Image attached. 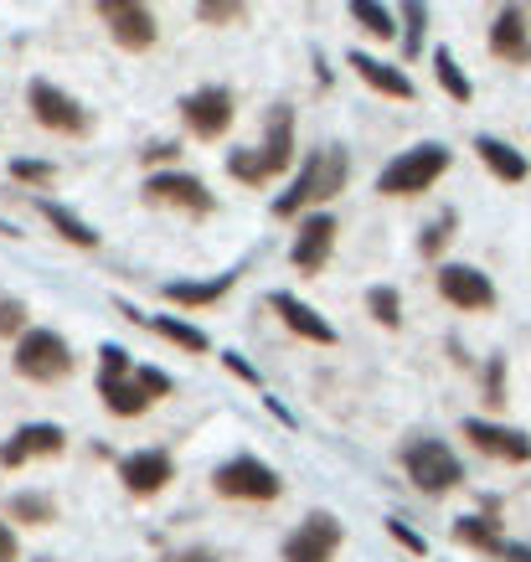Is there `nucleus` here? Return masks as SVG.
<instances>
[{
  "label": "nucleus",
  "mask_w": 531,
  "mask_h": 562,
  "mask_svg": "<svg viewBox=\"0 0 531 562\" xmlns=\"http://www.w3.org/2000/svg\"><path fill=\"white\" fill-rule=\"evenodd\" d=\"M341 521L330 512H309L300 527L290 531V542H284V562H330L336 558V547H341Z\"/></svg>",
  "instance_id": "nucleus-10"
},
{
  "label": "nucleus",
  "mask_w": 531,
  "mask_h": 562,
  "mask_svg": "<svg viewBox=\"0 0 531 562\" xmlns=\"http://www.w3.org/2000/svg\"><path fill=\"white\" fill-rule=\"evenodd\" d=\"M449 227H454V212H444V217H439V222H433V227H429V238H423V254H439V248H444V243H449Z\"/></svg>",
  "instance_id": "nucleus-37"
},
{
  "label": "nucleus",
  "mask_w": 531,
  "mask_h": 562,
  "mask_svg": "<svg viewBox=\"0 0 531 562\" xmlns=\"http://www.w3.org/2000/svg\"><path fill=\"white\" fill-rule=\"evenodd\" d=\"M496 558H500V562H531V547H521V542H506V547H500V552H496Z\"/></svg>",
  "instance_id": "nucleus-41"
},
{
  "label": "nucleus",
  "mask_w": 531,
  "mask_h": 562,
  "mask_svg": "<svg viewBox=\"0 0 531 562\" xmlns=\"http://www.w3.org/2000/svg\"><path fill=\"white\" fill-rule=\"evenodd\" d=\"M11 176H16V181H32V187H52V181H57V166H52V160H11Z\"/></svg>",
  "instance_id": "nucleus-33"
},
{
  "label": "nucleus",
  "mask_w": 531,
  "mask_h": 562,
  "mask_svg": "<svg viewBox=\"0 0 531 562\" xmlns=\"http://www.w3.org/2000/svg\"><path fill=\"white\" fill-rule=\"evenodd\" d=\"M99 21L114 32V42H120L124 52H145V47H155V36H160L155 11L139 5V0H99Z\"/></svg>",
  "instance_id": "nucleus-8"
},
{
  "label": "nucleus",
  "mask_w": 531,
  "mask_h": 562,
  "mask_svg": "<svg viewBox=\"0 0 531 562\" xmlns=\"http://www.w3.org/2000/svg\"><path fill=\"white\" fill-rule=\"evenodd\" d=\"M454 542L481 547V552H490V558H496L500 547H506V537H500V527L490 521V516H460V521H454Z\"/></svg>",
  "instance_id": "nucleus-26"
},
{
  "label": "nucleus",
  "mask_w": 531,
  "mask_h": 562,
  "mask_svg": "<svg viewBox=\"0 0 531 562\" xmlns=\"http://www.w3.org/2000/svg\"><path fill=\"white\" fill-rule=\"evenodd\" d=\"M139 387L150 392V397H166V392H171V376L155 372V367H139Z\"/></svg>",
  "instance_id": "nucleus-38"
},
{
  "label": "nucleus",
  "mask_w": 531,
  "mask_h": 562,
  "mask_svg": "<svg viewBox=\"0 0 531 562\" xmlns=\"http://www.w3.org/2000/svg\"><path fill=\"white\" fill-rule=\"evenodd\" d=\"M233 284H238V269H233V273H217V279H206V284H181V279H176V284H166L160 294H166L171 305L202 310V305H217V300H223Z\"/></svg>",
  "instance_id": "nucleus-21"
},
{
  "label": "nucleus",
  "mask_w": 531,
  "mask_h": 562,
  "mask_svg": "<svg viewBox=\"0 0 531 562\" xmlns=\"http://www.w3.org/2000/svg\"><path fill=\"white\" fill-rule=\"evenodd\" d=\"M63 449H68V434L57 424H26L0 443V464H5V470H21L26 460H52V454H63Z\"/></svg>",
  "instance_id": "nucleus-13"
},
{
  "label": "nucleus",
  "mask_w": 531,
  "mask_h": 562,
  "mask_svg": "<svg viewBox=\"0 0 531 562\" xmlns=\"http://www.w3.org/2000/svg\"><path fill=\"white\" fill-rule=\"evenodd\" d=\"M464 439L475 443L481 454H490V460H506V464H527L531 460V439H527V434L500 428V424H485V418H464Z\"/></svg>",
  "instance_id": "nucleus-17"
},
{
  "label": "nucleus",
  "mask_w": 531,
  "mask_h": 562,
  "mask_svg": "<svg viewBox=\"0 0 531 562\" xmlns=\"http://www.w3.org/2000/svg\"><path fill=\"white\" fill-rule=\"evenodd\" d=\"M330 248H336V217L326 212H315V217L300 222V233H294V248H290V263L300 273H320L326 269Z\"/></svg>",
  "instance_id": "nucleus-14"
},
{
  "label": "nucleus",
  "mask_w": 531,
  "mask_h": 562,
  "mask_svg": "<svg viewBox=\"0 0 531 562\" xmlns=\"http://www.w3.org/2000/svg\"><path fill=\"white\" fill-rule=\"evenodd\" d=\"M145 202H150V206H176V212H187V217H212L217 196H212L196 176L160 171V176H150V181H145Z\"/></svg>",
  "instance_id": "nucleus-9"
},
{
  "label": "nucleus",
  "mask_w": 531,
  "mask_h": 562,
  "mask_svg": "<svg viewBox=\"0 0 531 562\" xmlns=\"http://www.w3.org/2000/svg\"><path fill=\"white\" fill-rule=\"evenodd\" d=\"M346 181H351V155H346L341 145L309 150L305 166H300V181H294V187L274 202V217H294L300 206H315V202H330V196H341Z\"/></svg>",
  "instance_id": "nucleus-1"
},
{
  "label": "nucleus",
  "mask_w": 531,
  "mask_h": 562,
  "mask_svg": "<svg viewBox=\"0 0 531 562\" xmlns=\"http://www.w3.org/2000/svg\"><path fill=\"white\" fill-rule=\"evenodd\" d=\"M403 470H408V480L418 491H429V495H444L464 480L460 460H454V449L444 439H413L403 449Z\"/></svg>",
  "instance_id": "nucleus-4"
},
{
  "label": "nucleus",
  "mask_w": 531,
  "mask_h": 562,
  "mask_svg": "<svg viewBox=\"0 0 531 562\" xmlns=\"http://www.w3.org/2000/svg\"><path fill=\"white\" fill-rule=\"evenodd\" d=\"M16 372L26 382H63L72 372V351L57 330H26L16 341Z\"/></svg>",
  "instance_id": "nucleus-6"
},
{
  "label": "nucleus",
  "mask_w": 531,
  "mask_h": 562,
  "mask_svg": "<svg viewBox=\"0 0 531 562\" xmlns=\"http://www.w3.org/2000/svg\"><path fill=\"white\" fill-rule=\"evenodd\" d=\"M181 120H187V130L196 139H217L233 130V93L227 88H196V93H187L181 99Z\"/></svg>",
  "instance_id": "nucleus-11"
},
{
  "label": "nucleus",
  "mask_w": 531,
  "mask_h": 562,
  "mask_svg": "<svg viewBox=\"0 0 531 562\" xmlns=\"http://www.w3.org/2000/svg\"><path fill=\"white\" fill-rule=\"evenodd\" d=\"M196 16H202L206 26H223V21H248V5H238V0H202Z\"/></svg>",
  "instance_id": "nucleus-32"
},
{
  "label": "nucleus",
  "mask_w": 531,
  "mask_h": 562,
  "mask_svg": "<svg viewBox=\"0 0 531 562\" xmlns=\"http://www.w3.org/2000/svg\"><path fill=\"white\" fill-rule=\"evenodd\" d=\"M0 562H16V531L0 521Z\"/></svg>",
  "instance_id": "nucleus-40"
},
{
  "label": "nucleus",
  "mask_w": 531,
  "mask_h": 562,
  "mask_svg": "<svg viewBox=\"0 0 531 562\" xmlns=\"http://www.w3.org/2000/svg\"><path fill=\"white\" fill-rule=\"evenodd\" d=\"M36 212H42V217H47L52 227H57V233L72 243V248H99V233H93V227H88L78 212H68L63 202H47V196H36Z\"/></svg>",
  "instance_id": "nucleus-24"
},
{
  "label": "nucleus",
  "mask_w": 531,
  "mask_h": 562,
  "mask_svg": "<svg viewBox=\"0 0 531 562\" xmlns=\"http://www.w3.org/2000/svg\"><path fill=\"white\" fill-rule=\"evenodd\" d=\"M269 305L279 310V321L290 325L294 336H305V341L315 346H336V330H330V321H320V310H309L305 300H294V294H269Z\"/></svg>",
  "instance_id": "nucleus-19"
},
{
  "label": "nucleus",
  "mask_w": 531,
  "mask_h": 562,
  "mask_svg": "<svg viewBox=\"0 0 531 562\" xmlns=\"http://www.w3.org/2000/svg\"><path fill=\"white\" fill-rule=\"evenodd\" d=\"M212 491L223 495V501H279L284 480H279L263 460H253V454H238V460L217 464V475H212Z\"/></svg>",
  "instance_id": "nucleus-5"
},
{
  "label": "nucleus",
  "mask_w": 531,
  "mask_h": 562,
  "mask_svg": "<svg viewBox=\"0 0 531 562\" xmlns=\"http://www.w3.org/2000/svg\"><path fill=\"white\" fill-rule=\"evenodd\" d=\"M500 382H506V357H490V367H485V403H506Z\"/></svg>",
  "instance_id": "nucleus-36"
},
{
  "label": "nucleus",
  "mask_w": 531,
  "mask_h": 562,
  "mask_svg": "<svg viewBox=\"0 0 531 562\" xmlns=\"http://www.w3.org/2000/svg\"><path fill=\"white\" fill-rule=\"evenodd\" d=\"M346 68L357 72L366 88H377L382 99H413L408 72H397L393 63H382V57H372V52H346Z\"/></svg>",
  "instance_id": "nucleus-18"
},
{
  "label": "nucleus",
  "mask_w": 531,
  "mask_h": 562,
  "mask_svg": "<svg viewBox=\"0 0 531 562\" xmlns=\"http://www.w3.org/2000/svg\"><path fill=\"white\" fill-rule=\"evenodd\" d=\"M263 155L274 160V171H290L294 166V109L279 103L269 114V139H263Z\"/></svg>",
  "instance_id": "nucleus-23"
},
{
  "label": "nucleus",
  "mask_w": 531,
  "mask_h": 562,
  "mask_svg": "<svg viewBox=\"0 0 531 562\" xmlns=\"http://www.w3.org/2000/svg\"><path fill=\"white\" fill-rule=\"evenodd\" d=\"M403 21H408V32H403V52L418 57V52H423V26H429V5L408 0V5H403Z\"/></svg>",
  "instance_id": "nucleus-31"
},
{
  "label": "nucleus",
  "mask_w": 531,
  "mask_h": 562,
  "mask_svg": "<svg viewBox=\"0 0 531 562\" xmlns=\"http://www.w3.org/2000/svg\"><path fill=\"white\" fill-rule=\"evenodd\" d=\"M26 103H32V120L42 130H52V135H88V109L57 83H47V78H36L26 88Z\"/></svg>",
  "instance_id": "nucleus-7"
},
{
  "label": "nucleus",
  "mask_w": 531,
  "mask_h": 562,
  "mask_svg": "<svg viewBox=\"0 0 531 562\" xmlns=\"http://www.w3.org/2000/svg\"><path fill=\"white\" fill-rule=\"evenodd\" d=\"M99 397L109 403L114 418H139V413L155 403L150 392L139 387V367L129 361V351L114 341L99 351Z\"/></svg>",
  "instance_id": "nucleus-2"
},
{
  "label": "nucleus",
  "mask_w": 531,
  "mask_h": 562,
  "mask_svg": "<svg viewBox=\"0 0 531 562\" xmlns=\"http://www.w3.org/2000/svg\"><path fill=\"white\" fill-rule=\"evenodd\" d=\"M366 310H372V321L387 325V330H397V325H403V294H397L393 284H377V290H366Z\"/></svg>",
  "instance_id": "nucleus-29"
},
{
  "label": "nucleus",
  "mask_w": 531,
  "mask_h": 562,
  "mask_svg": "<svg viewBox=\"0 0 531 562\" xmlns=\"http://www.w3.org/2000/svg\"><path fill=\"white\" fill-rule=\"evenodd\" d=\"M0 233H16V227H11V222H0Z\"/></svg>",
  "instance_id": "nucleus-43"
},
{
  "label": "nucleus",
  "mask_w": 531,
  "mask_h": 562,
  "mask_svg": "<svg viewBox=\"0 0 531 562\" xmlns=\"http://www.w3.org/2000/svg\"><path fill=\"white\" fill-rule=\"evenodd\" d=\"M120 480L129 495H155L166 491V480H176V464L166 449H135L120 460Z\"/></svg>",
  "instance_id": "nucleus-15"
},
{
  "label": "nucleus",
  "mask_w": 531,
  "mask_h": 562,
  "mask_svg": "<svg viewBox=\"0 0 531 562\" xmlns=\"http://www.w3.org/2000/svg\"><path fill=\"white\" fill-rule=\"evenodd\" d=\"M171 562H217V558H212V552H176Z\"/></svg>",
  "instance_id": "nucleus-42"
},
{
  "label": "nucleus",
  "mask_w": 531,
  "mask_h": 562,
  "mask_svg": "<svg viewBox=\"0 0 531 562\" xmlns=\"http://www.w3.org/2000/svg\"><path fill=\"white\" fill-rule=\"evenodd\" d=\"M387 531H393L397 542L408 547L413 558H423V552H429V537H418V531H413V527H408V521H397V516H393V521H387Z\"/></svg>",
  "instance_id": "nucleus-35"
},
{
  "label": "nucleus",
  "mask_w": 531,
  "mask_h": 562,
  "mask_svg": "<svg viewBox=\"0 0 531 562\" xmlns=\"http://www.w3.org/2000/svg\"><path fill=\"white\" fill-rule=\"evenodd\" d=\"M444 171H449L444 145H413V150L397 155L393 166H382L377 191L382 196H418V191H429Z\"/></svg>",
  "instance_id": "nucleus-3"
},
{
  "label": "nucleus",
  "mask_w": 531,
  "mask_h": 562,
  "mask_svg": "<svg viewBox=\"0 0 531 562\" xmlns=\"http://www.w3.org/2000/svg\"><path fill=\"white\" fill-rule=\"evenodd\" d=\"M439 294H444L454 310H464V315L496 310V284H490L475 263H444V269H439Z\"/></svg>",
  "instance_id": "nucleus-12"
},
{
  "label": "nucleus",
  "mask_w": 531,
  "mask_h": 562,
  "mask_svg": "<svg viewBox=\"0 0 531 562\" xmlns=\"http://www.w3.org/2000/svg\"><path fill=\"white\" fill-rule=\"evenodd\" d=\"M433 72H439V88H444L454 103H470V99H475V83L464 78V68L454 63V52H449V47L433 52Z\"/></svg>",
  "instance_id": "nucleus-27"
},
{
  "label": "nucleus",
  "mask_w": 531,
  "mask_h": 562,
  "mask_svg": "<svg viewBox=\"0 0 531 562\" xmlns=\"http://www.w3.org/2000/svg\"><path fill=\"white\" fill-rule=\"evenodd\" d=\"M223 361H227V372H238L242 382H248V387H258V372H253V367H248V361L238 357V351H223Z\"/></svg>",
  "instance_id": "nucleus-39"
},
{
  "label": "nucleus",
  "mask_w": 531,
  "mask_h": 562,
  "mask_svg": "<svg viewBox=\"0 0 531 562\" xmlns=\"http://www.w3.org/2000/svg\"><path fill=\"white\" fill-rule=\"evenodd\" d=\"M490 52L500 63L511 68H531V21H527V5H506L490 26Z\"/></svg>",
  "instance_id": "nucleus-16"
},
{
  "label": "nucleus",
  "mask_w": 531,
  "mask_h": 562,
  "mask_svg": "<svg viewBox=\"0 0 531 562\" xmlns=\"http://www.w3.org/2000/svg\"><path fill=\"white\" fill-rule=\"evenodd\" d=\"M0 336H26V305L21 300H0Z\"/></svg>",
  "instance_id": "nucleus-34"
},
{
  "label": "nucleus",
  "mask_w": 531,
  "mask_h": 562,
  "mask_svg": "<svg viewBox=\"0 0 531 562\" xmlns=\"http://www.w3.org/2000/svg\"><path fill=\"white\" fill-rule=\"evenodd\" d=\"M227 176H233V181H242V187H269L279 171H274V160L263 155V145H248V150L227 155Z\"/></svg>",
  "instance_id": "nucleus-25"
},
{
  "label": "nucleus",
  "mask_w": 531,
  "mask_h": 562,
  "mask_svg": "<svg viewBox=\"0 0 531 562\" xmlns=\"http://www.w3.org/2000/svg\"><path fill=\"white\" fill-rule=\"evenodd\" d=\"M475 155H481L485 166H490V171L500 176V181H527V155L521 150H511V145H506V139H496V135H481L475 139Z\"/></svg>",
  "instance_id": "nucleus-22"
},
{
  "label": "nucleus",
  "mask_w": 531,
  "mask_h": 562,
  "mask_svg": "<svg viewBox=\"0 0 531 562\" xmlns=\"http://www.w3.org/2000/svg\"><path fill=\"white\" fill-rule=\"evenodd\" d=\"M124 315H129V321H145L155 330V336H166V341H176L181 346V351H206V336L202 330H196V325H187V321H176V315H145V310H135V305H120Z\"/></svg>",
  "instance_id": "nucleus-20"
},
{
  "label": "nucleus",
  "mask_w": 531,
  "mask_h": 562,
  "mask_svg": "<svg viewBox=\"0 0 531 562\" xmlns=\"http://www.w3.org/2000/svg\"><path fill=\"white\" fill-rule=\"evenodd\" d=\"M351 21H357L361 32H372V36H393V11L387 5H377V0H351Z\"/></svg>",
  "instance_id": "nucleus-30"
},
{
  "label": "nucleus",
  "mask_w": 531,
  "mask_h": 562,
  "mask_svg": "<svg viewBox=\"0 0 531 562\" xmlns=\"http://www.w3.org/2000/svg\"><path fill=\"white\" fill-rule=\"evenodd\" d=\"M11 521H32V527H47L57 521V501L52 495H11Z\"/></svg>",
  "instance_id": "nucleus-28"
}]
</instances>
